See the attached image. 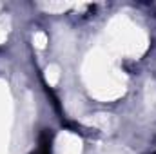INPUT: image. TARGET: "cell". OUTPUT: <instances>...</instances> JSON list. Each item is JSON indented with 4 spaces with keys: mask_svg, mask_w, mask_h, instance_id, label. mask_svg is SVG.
Returning <instances> with one entry per match:
<instances>
[{
    "mask_svg": "<svg viewBox=\"0 0 156 154\" xmlns=\"http://www.w3.org/2000/svg\"><path fill=\"white\" fill-rule=\"evenodd\" d=\"M51 145H53V132L45 129V131L40 134L38 154H51Z\"/></svg>",
    "mask_w": 156,
    "mask_h": 154,
    "instance_id": "obj_1",
    "label": "cell"
}]
</instances>
